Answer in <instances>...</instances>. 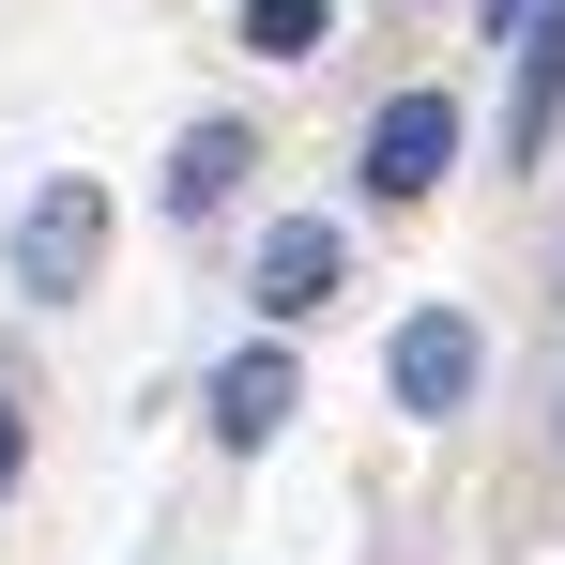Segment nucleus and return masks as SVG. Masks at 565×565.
Instances as JSON below:
<instances>
[{"instance_id": "6", "label": "nucleus", "mask_w": 565, "mask_h": 565, "mask_svg": "<svg viewBox=\"0 0 565 565\" xmlns=\"http://www.w3.org/2000/svg\"><path fill=\"white\" fill-rule=\"evenodd\" d=\"M230 199H245V122H184V153H169V214H230Z\"/></svg>"}, {"instance_id": "2", "label": "nucleus", "mask_w": 565, "mask_h": 565, "mask_svg": "<svg viewBox=\"0 0 565 565\" xmlns=\"http://www.w3.org/2000/svg\"><path fill=\"white\" fill-rule=\"evenodd\" d=\"M93 260H107V199H93V184H46L31 214H15V290H46V306H62Z\"/></svg>"}, {"instance_id": "1", "label": "nucleus", "mask_w": 565, "mask_h": 565, "mask_svg": "<svg viewBox=\"0 0 565 565\" xmlns=\"http://www.w3.org/2000/svg\"><path fill=\"white\" fill-rule=\"evenodd\" d=\"M473 367H489V337H473L459 306H413L397 321V352H382V382H397V413H459Z\"/></svg>"}, {"instance_id": "7", "label": "nucleus", "mask_w": 565, "mask_h": 565, "mask_svg": "<svg viewBox=\"0 0 565 565\" xmlns=\"http://www.w3.org/2000/svg\"><path fill=\"white\" fill-rule=\"evenodd\" d=\"M321 31H337V0H245V46L260 62H321Z\"/></svg>"}, {"instance_id": "4", "label": "nucleus", "mask_w": 565, "mask_h": 565, "mask_svg": "<svg viewBox=\"0 0 565 565\" xmlns=\"http://www.w3.org/2000/svg\"><path fill=\"white\" fill-rule=\"evenodd\" d=\"M337 290H352V230H337V214H290V230H260V306H276V321L337 306Z\"/></svg>"}, {"instance_id": "3", "label": "nucleus", "mask_w": 565, "mask_h": 565, "mask_svg": "<svg viewBox=\"0 0 565 565\" xmlns=\"http://www.w3.org/2000/svg\"><path fill=\"white\" fill-rule=\"evenodd\" d=\"M444 169H459V93H397V107L367 122V184H382V199H428Z\"/></svg>"}, {"instance_id": "8", "label": "nucleus", "mask_w": 565, "mask_h": 565, "mask_svg": "<svg viewBox=\"0 0 565 565\" xmlns=\"http://www.w3.org/2000/svg\"><path fill=\"white\" fill-rule=\"evenodd\" d=\"M0 489H15V413H0Z\"/></svg>"}, {"instance_id": "5", "label": "nucleus", "mask_w": 565, "mask_h": 565, "mask_svg": "<svg viewBox=\"0 0 565 565\" xmlns=\"http://www.w3.org/2000/svg\"><path fill=\"white\" fill-rule=\"evenodd\" d=\"M290 413H306V367H290V352H230V367H214V444H230V459H260Z\"/></svg>"}]
</instances>
